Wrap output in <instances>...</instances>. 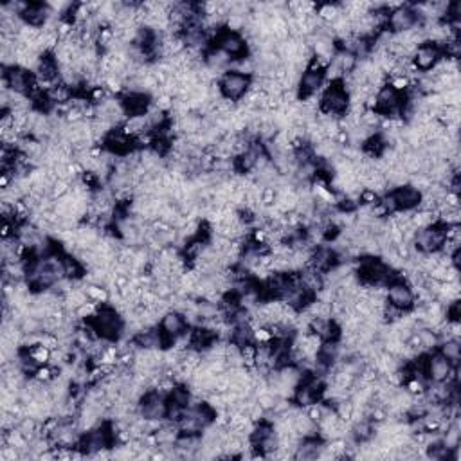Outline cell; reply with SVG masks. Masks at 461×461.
I'll return each mask as SVG.
<instances>
[{
    "label": "cell",
    "instance_id": "obj_1",
    "mask_svg": "<svg viewBox=\"0 0 461 461\" xmlns=\"http://www.w3.org/2000/svg\"><path fill=\"white\" fill-rule=\"evenodd\" d=\"M92 321L94 324H96V328H98L99 337L107 339L110 343H112V341H118V339L123 335L124 317L119 314L114 306L103 304V306L99 308L98 315H96Z\"/></svg>",
    "mask_w": 461,
    "mask_h": 461
},
{
    "label": "cell",
    "instance_id": "obj_2",
    "mask_svg": "<svg viewBox=\"0 0 461 461\" xmlns=\"http://www.w3.org/2000/svg\"><path fill=\"white\" fill-rule=\"evenodd\" d=\"M350 94L344 89L343 81H334L321 96V112L328 114L332 118L341 119L348 112Z\"/></svg>",
    "mask_w": 461,
    "mask_h": 461
},
{
    "label": "cell",
    "instance_id": "obj_3",
    "mask_svg": "<svg viewBox=\"0 0 461 461\" xmlns=\"http://www.w3.org/2000/svg\"><path fill=\"white\" fill-rule=\"evenodd\" d=\"M250 76L246 74L235 73V70H226L222 74L220 79H218V85H220L222 96L233 103H238L250 89Z\"/></svg>",
    "mask_w": 461,
    "mask_h": 461
},
{
    "label": "cell",
    "instance_id": "obj_4",
    "mask_svg": "<svg viewBox=\"0 0 461 461\" xmlns=\"http://www.w3.org/2000/svg\"><path fill=\"white\" fill-rule=\"evenodd\" d=\"M445 240V227L442 224H434L431 227L417 230V235L412 238V247L418 252H438L442 250Z\"/></svg>",
    "mask_w": 461,
    "mask_h": 461
},
{
    "label": "cell",
    "instance_id": "obj_5",
    "mask_svg": "<svg viewBox=\"0 0 461 461\" xmlns=\"http://www.w3.org/2000/svg\"><path fill=\"white\" fill-rule=\"evenodd\" d=\"M388 27L389 33L398 35V33H406L414 27H422V22L418 18L414 8L409 4H404L402 8H398L395 11H389L388 16Z\"/></svg>",
    "mask_w": 461,
    "mask_h": 461
},
{
    "label": "cell",
    "instance_id": "obj_6",
    "mask_svg": "<svg viewBox=\"0 0 461 461\" xmlns=\"http://www.w3.org/2000/svg\"><path fill=\"white\" fill-rule=\"evenodd\" d=\"M386 298H388L389 304L404 310V312H411L414 308V294H412V289L408 285V281L397 280L389 283L386 289Z\"/></svg>",
    "mask_w": 461,
    "mask_h": 461
},
{
    "label": "cell",
    "instance_id": "obj_7",
    "mask_svg": "<svg viewBox=\"0 0 461 461\" xmlns=\"http://www.w3.org/2000/svg\"><path fill=\"white\" fill-rule=\"evenodd\" d=\"M216 47L229 56L230 60L243 58L247 53V42L240 33L233 31H220L216 36Z\"/></svg>",
    "mask_w": 461,
    "mask_h": 461
},
{
    "label": "cell",
    "instance_id": "obj_8",
    "mask_svg": "<svg viewBox=\"0 0 461 461\" xmlns=\"http://www.w3.org/2000/svg\"><path fill=\"white\" fill-rule=\"evenodd\" d=\"M440 58H442V51H440V47L434 44H431V42H423V44H420L417 47V51L412 53V65L417 67V70L420 73H429V70L434 67V65L440 62Z\"/></svg>",
    "mask_w": 461,
    "mask_h": 461
},
{
    "label": "cell",
    "instance_id": "obj_9",
    "mask_svg": "<svg viewBox=\"0 0 461 461\" xmlns=\"http://www.w3.org/2000/svg\"><path fill=\"white\" fill-rule=\"evenodd\" d=\"M187 321L186 315L179 312V310H168L166 314L162 315L161 319V330L164 337L168 339V343L172 344L173 341L187 332Z\"/></svg>",
    "mask_w": 461,
    "mask_h": 461
},
{
    "label": "cell",
    "instance_id": "obj_10",
    "mask_svg": "<svg viewBox=\"0 0 461 461\" xmlns=\"http://www.w3.org/2000/svg\"><path fill=\"white\" fill-rule=\"evenodd\" d=\"M452 369H454V364L449 363L438 352L427 357L425 375L431 382H449L452 377Z\"/></svg>",
    "mask_w": 461,
    "mask_h": 461
},
{
    "label": "cell",
    "instance_id": "obj_11",
    "mask_svg": "<svg viewBox=\"0 0 461 461\" xmlns=\"http://www.w3.org/2000/svg\"><path fill=\"white\" fill-rule=\"evenodd\" d=\"M324 70H310L306 69L300 76V83H298V98L300 101L310 98V96H317L321 89L324 87Z\"/></svg>",
    "mask_w": 461,
    "mask_h": 461
},
{
    "label": "cell",
    "instance_id": "obj_12",
    "mask_svg": "<svg viewBox=\"0 0 461 461\" xmlns=\"http://www.w3.org/2000/svg\"><path fill=\"white\" fill-rule=\"evenodd\" d=\"M391 193L395 196V202H397L398 211H414L420 206V200H422V193L414 189L411 184L395 187Z\"/></svg>",
    "mask_w": 461,
    "mask_h": 461
},
{
    "label": "cell",
    "instance_id": "obj_13",
    "mask_svg": "<svg viewBox=\"0 0 461 461\" xmlns=\"http://www.w3.org/2000/svg\"><path fill=\"white\" fill-rule=\"evenodd\" d=\"M123 107L124 112H127V118H135V116H146V112L152 107V98L144 92L137 94H124L123 98Z\"/></svg>",
    "mask_w": 461,
    "mask_h": 461
},
{
    "label": "cell",
    "instance_id": "obj_14",
    "mask_svg": "<svg viewBox=\"0 0 461 461\" xmlns=\"http://www.w3.org/2000/svg\"><path fill=\"white\" fill-rule=\"evenodd\" d=\"M51 10L47 4H42V2H29L27 8L24 10V13L20 15V18L24 20V24L33 25V27H44L47 24V20L51 18Z\"/></svg>",
    "mask_w": 461,
    "mask_h": 461
},
{
    "label": "cell",
    "instance_id": "obj_15",
    "mask_svg": "<svg viewBox=\"0 0 461 461\" xmlns=\"http://www.w3.org/2000/svg\"><path fill=\"white\" fill-rule=\"evenodd\" d=\"M85 272H87V270H85V267L81 265V261H79L76 256L73 254L64 256V274L67 280L70 281L83 280Z\"/></svg>",
    "mask_w": 461,
    "mask_h": 461
},
{
    "label": "cell",
    "instance_id": "obj_16",
    "mask_svg": "<svg viewBox=\"0 0 461 461\" xmlns=\"http://www.w3.org/2000/svg\"><path fill=\"white\" fill-rule=\"evenodd\" d=\"M438 354L443 355L449 363H452V364L460 363V357H461L460 339H447V341H442V343H440V350H438Z\"/></svg>",
    "mask_w": 461,
    "mask_h": 461
},
{
    "label": "cell",
    "instance_id": "obj_17",
    "mask_svg": "<svg viewBox=\"0 0 461 461\" xmlns=\"http://www.w3.org/2000/svg\"><path fill=\"white\" fill-rule=\"evenodd\" d=\"M83 290L87 292V298L92 303L98 304H107L110 301V290L105 287V285H94V283H85L83 281Z\"/></svg>",
    "mask_w": 461,
    "mask_h": 461
},
{
    "label": "cell",
    "instance_id": "obj_18",
    "mask_svg": "<svg viewBox=\"0 0 461 461\" xmlns=\"http://www.w3.org/2000/svg\"><path fill=\"white\" fill-rule=\"evenodd\" d=\"M414 334H417L418 339H420L422 354H423V352H431V350H436L438 346H440V337H438V334L432 328H427V326H423V328L417 330Z\"/></svg>",
    "mask_w": 461,
    "mask_h": 461
},
{
    "label": "cell",
    "instance_id": "obj_19",
    "mask_svg": "<svg viewBox=\"0 0 461 461\" xmlns=\"http://www.w3.org/2000/svg\"><path fill=\"white\" fill-rule=\"evenodd\" d=\"M317 18L323 22V24H334L339 16L343 15V10L339 4H321L317 5V11H315Z\"/></svg>",
    "mask_w": 461,
    "mask_h": 461
},
{
    "label": "cell",
    "instance_id": "obj_20",
    "mask_svg": "<svg viewBox=\"0 0 461 461\" xmlns=\"http://www.w3.org/2000/svg\"><path fill=\"white\" fill-rule=\"evenodd\" d=\"M168 400L173 404H177V406H181V408L187 409L189 408V404H192V391L184 388L182 384H177V386L173 388V391L170 393Z\"/></svg>",
    "mask_w": 461,
    "mask_h": 461
},
{
    "label": "cell",
    "instance_id": "obj_21",
    "mask_svg": "<svg viewBox=\"0 0 461 461\" xmlns=\"http://www.w3.org/2000/svg\"><path fill=\"white\" fill-rule=\"evenodd\" d=\"M99 308H101V304L92 303V301H87V303L81 304V306H79L74 314H76V317H78L79 321H90L98 315Z\"/></svg>",
    "mask_w": 461,
    "mask_h": 461
},
{
    "label": "cell",
    "instance_id": "obj_22",
    "mask_svg": "<svg viewBox=\"0 0 461 461\" xmlns=\"http://www.w3.org/2000/svg\"><path fill=\"white\" fill-rule=\"evenodd\" d=\"M27 352H29V355L33 357V360H36L40 366L51 363V354H53V352H51L49 348L42 346V344H35V346H31V348H27Z\"/></svg>",
    "mask_w": 461,
    "mask_h": 461
},
{
    "label": "cell",
    "instance_id": "obj_23",
    "mask_svg": "<svg viewBox=\"0 0 461 461\" xmlns=\"http://www.w3.org/2000/svg\"><path fill=\"white\" fill-rule=\"evenodd\" d=\"M404 386H406V391H408L411 397H422L423 393H425V389H427L425 380H422V378H417V377H409L408 380L404 382Z\"/></svg>",
    "mask_w": 461,
    "mask_h": 461
},
{
    "label": "cell",
    "instance_id": "obj_24",
    "mask_svg": "<svg viewBox=\"0 0 461 461\" xmlns=\"http://www.w3.org/2000/svg\"><path fill=\"white\" fill-rule=\"evenodd\" d=\"M69 193H70V182L64 181V179H58V181L53 184V187H51V196H53L54 200H60V198H64V196L69 195Z\"/></svg>",
    "mask_w": 461,
    "mask_h": 461
},
{
    "label": "cell",
    "instance_id": "obj_25",
    "mask_svg": "<svg viewBox=\"0 0 461 461\" xmlns=\"http://www.w3.org/2000/svg\"><path fill=\"white\" fill-rule=\"evenodd\" d=\"M388 85L393 90H397V92L400 94L408 92V90L411 89L412 81L408 78V76H395V78H388Z\"/></svg>",
    "mask_w": 461,
    "mask_h": 461
},
{
    "label": "cell",
    "instance_id": "obj_26",
    "mask_svg": "<svg viewBox=\"0 0 461 461\" xmlns=\"http://www.w3.org/2000/svg\"><path fill=\"white\" fill-rule=\"evenodd\" d=\"M272 341H274V337H272V332H270L269 326H258V328H254L256 344H270Z\"/></svg>",
    "mask_w": 461,
    "mask_h": 461
}]
</instances>
